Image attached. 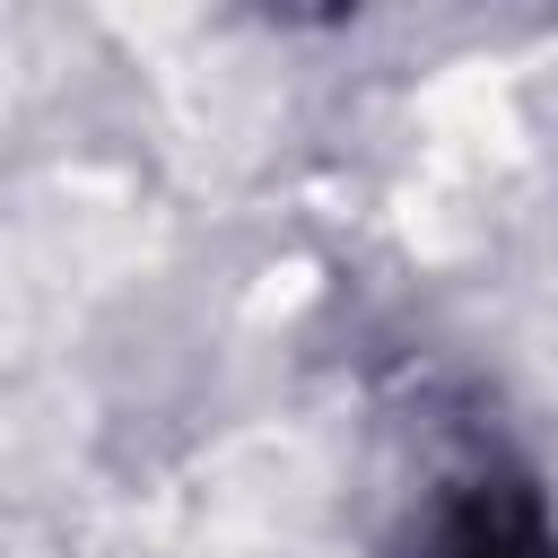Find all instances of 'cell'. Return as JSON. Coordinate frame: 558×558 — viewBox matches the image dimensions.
<instances>
[{
    "mask_svg": "<svg viewBox=\"0 0 558 558\" xmlns=\"http://www.w3.org/2000/svg\"><path fill=\"white\" fill-rule=\"evenodd\" d=\"M427 558H558V506L514 462H471L427 497Z\"/></svg>",
    "mask_w": 558,
    "mask_h": 558,
    "instance_id": "1",
    "label": "cell"
}]
</instances>
